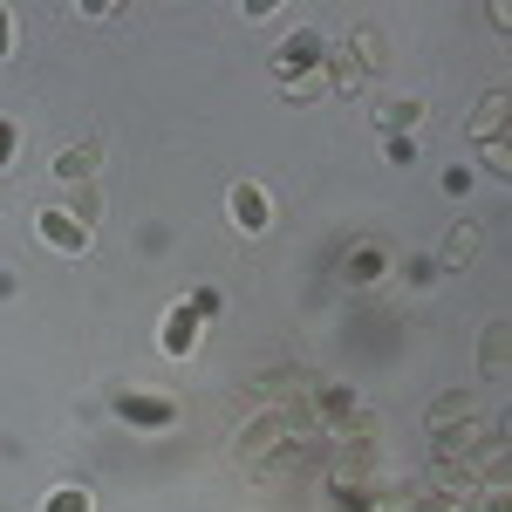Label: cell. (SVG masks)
<instances>
[{
    "instance_id": "1",
    "label": "cell",
    "mask_w": 512,
    "mask_h": 512,
    "mask_svg": "<svg viewBox=\"0 0 512 512\" xmlns=\"http://www.w3.org/2000/svg\"><path fill=\"white\" fill-rule=\"evenodd\" d=\"M41 239H48L55 253H89V226H82L76 212H62V205L41 212Z\"/></svg>"
},
{
    "instance_id": "2",
    "label": "cell",
    "mask_w": 512,
    "mask_h": 512,
    "mask_svg": "<svg viewBox=\"0 0 512 512\" xmlns=\"http://www.w3.org/2000/svg\"><path fill=\"white\" fill-rule=\"evenodd\" d=\"M233 219H239V233H267V192L260 185H233Z\"/></svg>"
},
{
    "instance_id": "3",
    "label": "cell",
    "mask_w": 512,
    "mask_h": 512,
    "mask_svg": "<svg viewBox=\"0 0 512 512\" xmlns=\"http://www.w3.org/2000/svg\"><path fill=\"white\" fill-rule=\"evenodd\" d=\"M48 512H89V492L82 485H62V492H48Z\"/></svg>"
},
{
    "instance_id": "4",
    "label": "cell",
    "mask_w": 512,
    "mask_h": 512,
    "mask_svg": "<svg viewBox=\"0 0 512 512\" xmlns=\"http://www.w3.org/2000/svg\"><path fill=\"white\" fill-rule=\"evenodd\" d=\"M7 48H14V14L0 7V62H7Z\"/></svg>"
}]
</instances>
